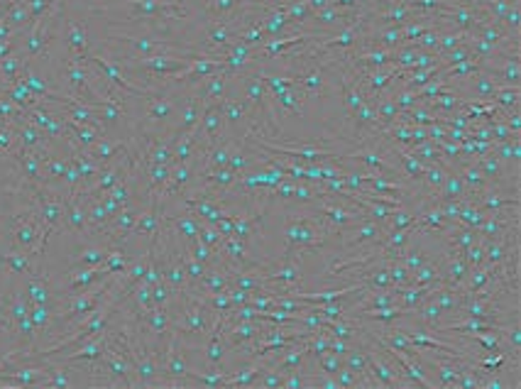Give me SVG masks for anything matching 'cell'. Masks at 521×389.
<instances>
[{"mask_svg":"<svg viewBox=\"0 0 521 389\" xmlns=\"http://www.w3.org/2000/svg\"><path fill=\"white\" fill-rule=\"evenodd\" d=\"M284 240L287 245L282 260H294V255L318 253V250L326 248L328 240H331V230L311 211V216H296L289 221Z\"/></svg>","mask_w":521,"mask_h":389,"instance_id":"1","label":"cell"},{"mask_svg":"<svg viewBox=\"0 0 521 389\" xmlns=\"http://www.w3.org/2000/svg\"><path fill=\"white\" fill-rule=\"evenodd\" d=\"M387 350H389V355L394 357L401 377H404L411 387H426V389L436 387V382L428 377V372L431 370L424 365V360H421L419 355H414V352H404V350H391V347H387Z\"/></svg>","mask_w":521,"mask_h":389,"instance_id":"2","label":"cell"},{"mask_svg":"<svg viewBox=\"0 0 521 389\" xmlns=\"http://www.w3.org/2000/svg\"><path fill=\"white\" fill-rule=\"evenodd\" d=\"M108 277H111V274L103 267H71L64 281V289H66L64 296L96 289V286H101Z\"/></svg>","mask_w":521,"mask_h":389,"instance_id":"3","label":"cell"},{"mask_svg":"<svg viewBox=\"0 0 521 389\" xmlns=\"http://www.w3.org/2000/svg\"><path fill=\"white\" fill-rule=\"evenodd\" d=\"M382 235H384V225L365 218V221L355 223L350 230H345L340 238H343L345 250H353V248H363V245H375L377 240H382Z\"/></svg>","mask_w":521,"mask_h":389,"instance_id":"4","label":"cell"},{"mask_svg":"<svg viewBox=\"0 0 521 389\" xmlns=\"http://www.w3.org/2000/svg\"><path fill=\"white\" fill-rule=\"evenodd\" d=\"M64 44L69 49V56L76 61H84L86 54L91 52V39H89V30H86L84 23L79 20H66L64 25Z\"/></svg>","mask_w":521,"mask_h":389,"instance_id":"5","label":"cell"},{"mask_svg":"<svg viewBox=\"0 0 521 389\" xmlns=\"http://www.w3.org/2000/svg\"><path fill=\"white\" fill-rule=\"evenodd\" d=\"M475 165L479 167V172H482L484 179L489 181V189H512V181L507 179L509 177L507 165L499 162L492 152H487V155H482V157H475ZM514 191H517V189H514Z\"/></svg>","mask_w":521,"mask_h":389,"instance_id":"6","label":"cell"},{"mask_svg":"<svg viewBox=\"0 0 521 389\" xmlns=\"http://www.w3.org/2000/svg\"><path fill=\"white\" fill-rule=\"evenodd\" d=\"M350 122H353V137H358V140H365V135L377 137L379 125H377V113H375V101H370V98L365 101V103L355 110V115L350 117Z\"/></svg>","mask_w":521,"mask_h":389,"instance_id":"7","label":"cell"},{"mask_svg":"<svg viewBox=\"0 0 521 389\" xmlns=\"http://www.w3.org/2000/svg\"><path fill=\"white\" fill-rule=\"evenodd\" d=\"M467 86H470L467 96H470L472 101H479V103H492L494 94H497L504 84L494 74H489V71L482 69V71H477L472 79H467Z\"/></svg>","mask_w":521,"mask_h":389,"instance_id":"8","label":"cell"},{"mask_svg":"<svg viewBox=\"0 0 521 389\" xmlns=\"http://www.w3.org/2000/svg\"><path fill=\"white\" fill-rule=\"evenodd\" d=\"M61 228H66L69 233H86L89 230V216H86V206L81 203L79 193H69L64 198V223Z\"/></svg>","mask_w":521,"mask_h":389,"instance_id":"9","label":"cell"},{"mask_svg":"<svg viewBox=\"0 0 521 389\" xmlns=\"http://www.w3.org/2000/svg\"><path fill=\"white\" fill-rule=\"evenodd\" d=\"M294 76H296V84L301 86V91L306 96L323 94V89H326V84H328L326 66L323 64H313V66H308L306 71H294Z\"/></svg>","mask_w":521,"mask_h":389,"instance_id":"10","label":"cell"},{"mask_svg":"<svg viewBox=\"0 0 521 389\" xmlns=\"http://www.w3.org/2000/svg\"><path fill=\"white\" fill-rule=\"evenodd\" d=\"M456 172L463 177L467 196H479V193H484L489 189V181L484 179V174L479 172V167L475 165V160H467V162H463V165H458Z\"/></svg>","mask_w":521,"mask_h":389,"instance_id":"11","label":"cell"},{"mask_svg":"<svg viewBox=\"0 0 521 389\" xmlns=\"http://www.w3.org/2000/svg\"><path fill=\"white\" fill-rule=\"evenodd\" d=\"M409 311L399 309V306H387V309H377V311H360L355 314V319L363 321V324H379V326H394L399 321L409 319Z\"/></svg>","mask_w":521,"mask_h":389,"instance_id":"12","label":"cell"},{"mask_svg":"<svg viewBox=\"0 0 521 389\" xmlns=\"http://www.w3.org/2000/svg\"><path fill=\"white\" fill-rule=\"evenodd\" d=\"M25 296H27L30 304H44V306H51V309H56V294L51 291L49 281L42 279L39 274H34V277L27 279V286H25Z\"/></svg>","mask_w":521,"mask_h":389,"instance_id":"13","label":"cell"},{"mask_svg":"<svg viewBox=\"0 0 521 389\" xmlns=\"http://www.w3.org/2000/svg\"><path fill=\"white\" fill-rule=\"evenodd\" d=\"M220 113H223L225 125L228 127H237V125H242L247 117H252V110H250V106H247V101L235 98V96H230V94L220 101Z\"/></svg>","mask_w":521,"mask_h":389,"instance_id":"14","label":"cell"},{"mask_svg":"<svg viewBox=\"0 0 521 389\" xmlns=\"http://www.w3.org/2000/svg\"><path fill=\"white\" fill-rule=\"evenodd\" d=\"M86 152H89V155L94 157V160L98 162V165H101V167H106V165H111V162H115L120 155H125L127 150H125V145H123V142L111 140V137H106V135H103L101 140H98L96 145L91 147V150H86Z\"/></svg>","mask_w":521,"mask_h":389,"instance_id":"15","label":"cell"},{"mask_svg":"<svg viewBox=\"0 0 521 389\" xmlns=\"http://www.w3.org/2000/svg\"><path fill=\"white\" fill-rule=\"evenodd\" d=\"M0 267H5L10 274H25V277H34L37 274V269L32 267V257L27 253H20V250L0 255Z\"/></svg>","mask_w":521,"mask_h":389,"instance_id":"16","label":"cell"},{"mask_svg":"<svg viewBox=\"0 0 521 389\" xmlns=\"http://www.w3.org/2000/svg\"><path fill=\"white\" fill-rule=\"evenodd\" d=\"M431 299L438 304V309L443 311V316H458V311H460V304H463V296L458 289H451V286H438V289H433Z\"/></svg>","mask_w":521,"mask_h":389,"instance_id":"17","label":"cell"},{"mask_svg":"<svg viewBox=\"0 0 521 389\" xmlns=\"http://www.w3.org/2000/svg\"><path fill=\"white\" fill-rule=\"evenodd\" d=\"M465 196H467V189H465V184H463V177L456 169H451L446 181H443L441 191L436 193L433 201H463Z\"/></svg>","mask_w":521,"mask_h":389,"instance_id":"18","label":"cell"},{"mask_svg":"<svg viewBox=\"0 0 521 389\" xmlns=\"http://www.w3.org/2000/svg\"><path fill=\"white\" fill-rule=\"evenodd\" d=\"M446 235H448V243H451L453 253H458V255H463L472 243H477L479 240L477 230L465 228V225H460V223H453V228L448 230Z\"/></svg>","mask_w":521,"mask_h":389,"instance_id":"19","label":"cell"},{"mask_svg":"<svg viewBox=\"0 0 521 389\" xmlns=\"http://www.w3.org/2000/svg\"><path fill=\"white\" fill-rule=\"evenodd\" d=\"M199 284H201V289H203V294H220V291H228L230 289V272L225 267L208 269Z\"/></svg>","mask_w":521,"mask_h":389,"instance_id":"20","label":"cell"},{"mask_svg":"<svg viewBox=\"0 0 521 389\" xmlns=\"http://www.w3.org/2000/svg\"><path fill=\"white\" fill-rule=\"evenodd\" d=\"M375 113H377V125H379V132L384 130V127H389L391 122L399 120V106H396L394 96H379L377 101H375Z\"/></svg>","mask_w":521,"mask_h":389,"instance_id":"21","label":"cell"},{"mask_svg":"<svg viewBox=\"0 0 521 389\" xmlns=\"http://www.w3.org/2000/svg\"><path fill=\"white\" fill-rule=\"evenodd\" d=\"M492 155L497 157L499 162H504L507 167L514 165V169H519V165H521V140L519 137H512V140H507V142H494Z\"/></svg>","mask_w":521,"mask_h":389,"instance_id":"22","label":"cell"},{"mask_svg":"<svg viewBox=\"0 0 521 389\" xmlns=\"http://www.w3.org/2000/svg\"><path fill=\"white\" fill-rule=\"evenodd\" d=\"M465 101H467L465 96H460V94H456V91H451V94L438 96V98H433L431 103H426V106L433 113H436V115L446 117V115H451V113H456V110H463Z\"/></svg>","mask_w":521,"mask_h":389,"instance_id":"23","label":"cell"},{"mask_svg":"<svg viewBox=\"0 0 521 389\" xmlns=\"http://www.w3.org/2000/svg\"><path fill=\"white\" fill-rule=\"evenodd\" d=\"M167 223L172 225L174 230H177L179 235H182L187 243H191L194 238H199V230H201V223L199 218L194 216L191 211H187V213H182V216H174V218H167Z\"/></svg>","mask_w":521,"mask_h":389,"instance_id":"24","label":"cell"},{"mask_svg":"<svg viewBox=\"0 0 521 389\" xmlns=\"http://www.w3.org/2000/svg\"><path fill=\"white\" fill-rule=\"evenodd\" d=\"M411 316H414V319L419 321L421 326H426V329H431V331H436L438 326L443 324V311L438 309V304L431 299V296H428V299Z\"/></svg>","mask_w":521,"mask_h":389,"instance_id":"25","label":"cell"},{"mask_svg":"<svg viewBox=\"0 0 521 389\" xmlns=\"http://www.w3.org/2000/svg\"><path fill=\"white\" fill-rule=\"evenodd\" d=\"M411 286H441V262L421 264L419 269L411 272Z\"/></svg>","mask_w":521,"mask_h":389,"instance_id":"26","label":"cell"},{"mask_svg":"<svg viewBox=\"0 0 521 389\" xmlns=\"http://www.w3.org/2000/svg\"><path fill=\"white\" fill-rule=\"evenodd\" d=\"M521 91L519 86H502V89L494 94L492 103L497 106V110L502 113V115H507V113L512 110H519V103H521Z\"/></svg>","mask_w":521,"mask_h":389,"instance_id":"27","label":"cell"},{"mask_svg":"<svg viewBox=\"0 0 521 389\" xmlns=\"http://www.w3.org/2000/svg\"><path fill=\"white\" fill-rule=\"evenodd\" d=\"M98 117H101V125L103 130H111V127H118L123 120H125V108L118 103H111V101H101L96 106Z\"/></svg>","mask_w":521,"mask_h":389,"instance_id":"28","label":"cell"},{"mask_svg":"<svg viewBox=\"0 0 521 389\" xmlns=\"http://www.w3.org/2000/svg\"><path fill=\"white\" fill-rule=\"evenodd\" d=\"M484 216H487V213H484L482 208H479L477 203L472 201V196H465V198H463V206H460V216H458V223L465 225V228L477 230L479 225H482Z\"/></svg>","mask_w":521,"mask_h":389,"instance_id":"29","label":"cell"},{"mask_svg":"<svg viewBox=\"0 0 521 389\" xmlns=\"http://www.w3.org/2000/svg\"><path fill=\"white\" fill-rule=\"evenodd\" d=\"M446 177H448V169L446 167H441V165L426 167L424 179H421V186H424L426 193H428L426 198H431V201L436 198V193L441 191V186H443V181H446Z\"/></svg>","mask_w":521,"mask_h":389,"instance_id":"30","label":"cell"},{"mask_svg":"<svg viewBox=\"0 0 521 389\" xmlns=\"http://www.w3.org/2000/svg\"><path fill=\"white\" fill-rule=\"evenodd\" d=\"M416 221V211H411V208L406 206H396L394 211H391L389 221L384 225V233H394V230H411V225Z\"/></svg>","mask_w":521,"mask_h":389,"instance_id":"31","label":"cell"},{"mask_svg":"<svg viewBox=\"0 0 521 389\" xmlns=\"http://www.w3.org/2000/svg\"><path fill=\"white\" fill-rule=\"evenodd\" d=\"M172 167L169 165H147V179H149V196L162 193V189L167 186Z\"/></svg>","mask_w":521,"mask_h":389,"instance_id":"32","label":"cell"},{"mask_svg":"<svg viewBox=\"0 0 521 389\" xmlns=\"http://www.w3.org/2000/svg\"><path fill=\"white\" fill-rule=\"evenodd\" d=\"M108 257V248H86L74 257V267H103Z\"/></svg>","mask_w":521,"mask_h":389,"instance_id":"33","label":"cell"},{"mask_svg":"<svg viewBox=\"0 0 521 389\" xmlns=\"http://www.w3.org/2000/svg\"><path fill=\"white\" fill-rule=\"evenodd\" d=\"M343 365L348 367V370L358 372V375H365L370 365L368 350H365L363 345H353V350H350L348 355H343Z\"/></svg>","mask_w":521,"mask_h":389,"instance_id":"34","label":"cell"},{"mask_svg":"<svg viewBox=\"0 0 521 389\" xmlns=\"http://www.w3.org/2000/svg\"><path fill=\"white\" fill-rule=\"evenodd\" d=\"M206 10L213 20H228L235 15V10L240 8L237 0H203Z\"/></svg>","mask_w":521,"mask_h":389,"instance_id":"35","label":"cell"},{"mask_svg":"<svg viewBox=\"0 0 521 389\" xmlns=\"http://www.w3.org/2000/svg\"><path fill=\"white\" fill-rule=\"evenodd\" d=\"M507 362H509L507 352H484V357H475V365H477L484 375H489V372H499Z\"/></svg>","mask_w":521,"mask_h":389,"instance_id":"36","label":"cell"},{"mask_svg":"<svg viewBox=\"0 0 521 389\" xmlns=\"http://www.w3.org/2000/svg\"><path fill=\"white\" fill-rule=\"evenodd\" d=\"M54 319V309L44 304H30V321L37 331H47Z\"/></svg>","mask_w":521,"mask_h":389,"instance_id":"37","label":"cell"},{"mask_svg":"<svg viewBox=\"0 0 521 389\" xmlns=\"http://www.w3.org/2000/svg\"><path fill=\"white\" fill-rule=\"evenodd\" d=\"M428 260H431V257H428V253H426L424 248H411V243H409V248H406L404 253H401L399 262L404 264V267L409 269V272H414V269H419L421 264H426Z\"/></svg>","mask_w":521,"mask_h":389,"instance_id":"38","label":"cell"},{"mask_svg":"<svg viewBox=\"0 0 521 389\" xmlns=\"http://www.w3.org/2000/svg\"><path fill=\"white\" fill-rule=\"evenodd\" d=\"M502 27L507 30V34H509L512 39H519V27H521V8H519V0H517V3L509 5V10L504 13Z\"/></svg>","mask_w":521,"mask_h":389,"instance_id":"39","label":"cell"},{"mask_svg":"<svg viewBox=\"0 0 521 389\" xmlns=\"http://www.w3.org/2000/svg\"><path fill=\"white\" fill-rule=\"evenodd\" d=\"M387 272H389V279H391V286H394V289L411 286V272L399 262V260H394V262L387 264Z\"/></svg>","mask_w":521,"mask_h":389,"instance_id":"40","label":"cell"},{"mask_svg":"<svg viewBox=\"0 0 521 389\" xmlns=\"http://www.w3.org/2000/svg\"><path fill=\"white\" fill-rule=\"evenodd\" d=\"M313 311H316L323 321H338V319H345V316H348V309H345L340 301H331V304H316V306H313Z\"/></svg>","mask_w":521,"mask_h":389,"instance_id":"41","label":"cell"},{"mask_svg":"<svg viewBox=\"0 0 521 389\" xmlns=\"http://www.w3.org/2000/svg\"><path fill=\"white\" fill-rule=\"evenodd\" d=\"M184 264V272H187V279L191 281V284H199L201 279H203V274L208 272V267H206L203 262H199L196 257H191V255H187V257H179Z\"/></svg>","mask_w":521,"mask_h":389,"instance_id":"42","label":"cell"},{"mask_svg":"<svg viewBox=\"0 0 521 389\" xmlns=\"http://www.w3.org/2000/svg\"><path fill=\"white\" fill-rule=\"evenodd\" d=\"M316 365H318V370L326 372V375H335V372L343 367V357L328 350V352H323V355L316 357Z\"/></svg>","mask_w":521,"mask_h":389,"instance_id":"43","label":"cell"},{"mask_svg":"<svg viewBox=\"0 0 521 389\" xmlns=\"http://www.w3.org/2000/svg\"><path fill=\"white\" fill-rule=\"evenodd\" d=\"M438 30H426L424 34H421L416 42H411L414 44V49H419V52H431V54H438Z\"/></svg>","mask_w":521,"mask_h":389,"instance_id":"44","label":"cell"},{"mask_svg":"<svg viewBox=\"0 0 521 389\" xmlns=\"http://www.w3.org/2000/svg\"><path fill=\"white\" fill-rule=\"evenodd\" d=\"M284 385V372L275 370V367H267L265 372L260 375V380H257L255 387H265V389H280Z\"/></svg>","mask_w":521,"mask_h":389,"instance_id":"45","label":"cell"},{"mask_svg":"<svg viewBox=\"0 0 521 389\" xmlns=\"http://www.w3.org/2000/svg\"><path fill=\"white\" fill-rule=\"evenodd\" d=\"M199 240L203 245H208V248L218 250L220 243H223V235L218 233V228H215V225L203 223V225H201V230H199Z\"/></svg>","mask_w":521,"mask_h":389,"instance_id":"46","label":"cell"},{"mask_svg":"<svg viewBox=\"0 0 521 389\" xmlns=\"http://www.w3.org/2000/svg\"><path fill=\"white\" fill-rule=\"evenodd\" d=\"M463 260H465L467 264H470V269H475V267H482L484 264V248H482V243H472L470 248L463 253Z\"/></svg>","mask_w":521,"mask_h":389,"instance_id":"47","label":"cell"},{"mask_svg":"<svg viewBox=\"0 0 521 389\" xmlns=\"http://www.w3.org/2000/svg\"><path fill=\"white\" fill-rule=\"evenodd\" d=\"M172 296H174V291L169 289L164 281H157V284H152V304L154 306H169Z\"/></svg>","mask_w":521,"mask_h":389,"instance_id":"48","label":"cell"},{"mask_svg":"<svg viewBox=\"0 0 521 389\" xmlns=\"http://www.w3.org/2000/svg\"><path fill=\"white\" fill-rule=\"evenodd\" d=\"M394 101H396V106H399V110H401V113H404V110H411L416 103H419L416 94H411V91H406V89H399V91H396V94H394Z\"/></svg>","mask_w":521,"mask_h":389,"instance_id":"49","label":"cell"},{"mask_svg":"<svg viewBox=\"0 0 521 389\" xmlns=\"http://www.w3.org/2000/svg\"><path fill=\"white\" fill-rule=\"evenodd\" d=\"M441 206L443 216H446L448 223H458V216H460V206L463 201H436Z\"/></svg>","mask_w":521,"mask_h":389,"instance_id":"50","label":"cell"},{"mask_svg":"<svg viewBox=\"0 0 521 389\" xmlns=\"http://www.w3.org/2000/svg\"><path fill=\"white\" fill-rule=\"evenodd\" d=\"M353 345H355L353 340H345V338H333V336H331V347H328V350L335 352V355L343 357V355H348V352L353 350Z\"/></svg>","mask_w":521,"mask_h":389,"instance_id":"51","label":"cell"},{"mask_svg":"<svg viewBox=\"0 0 521 389\" xmlns=\"http://www.w3.org/2000/svg\"><path fill=\"white\" fill-rule=\"evenodd\" d=\"M499 372H489V380H482L479 382V387L482 389H507L512 387V382H504L502 377H497Z\"/></svg>","mask_w":521,"mask_h":389,"instance_id":"52","label":"cell"},{"mask_svg":"<svg viewBox=\"0 0 521 389\" xmlns=\"http://www.w3.org/2000/svg\"><path fill=\"white\" fill-rule=\"evenodd\" d=\"M101 203H103V208H106V211H108V216H111V221L118 216V213L123 211V206L115 201V198L111 196V193H103V196H101Z\"/></svg>","mask_w":521,"mask_h":389,"instance_id":"53","label":"cell"},{"mask_svg":"<svg viewBox=\"0 0 521 389\" xmlns=\"http://www.w3.org/2000/svg\"><path fill=\"white\" fill-rule=\"evenodd\" d=\"M428 140V132L426 127H419V125H411V150H414L416 145H421V142Z\"/></svg>","mask_w":521,"mask_h":389,"instance_id":"54","label":"cell"},{"mask_svg":"<svg viewBox=\"0 0 521 389\" xmlns=\"http://www.w3.org/2000/svg\"><path fill=\"white\" fill-rule=\"evenodd\" d=\"M306 3H308V8H311L313 13H318V10L328 8V5H331V0H306Z\"/></svg>","mask_w":521,"mask_h":389,"instance_id":"55","label":"cell"},{"mask_svg":"<svg viewBox=\"0 0 521 389\" xmlns=\"http://www.w3.org/2000/svg\"><path fill=\"white\" fill-rule=\"evenodd\" d=\"M512 3H517V0H512Z\"/></svg>","mask_w":521,"mask_h":389,"instance_id":"56","label":"cell"}]
</instances>
